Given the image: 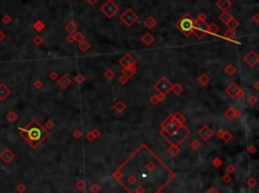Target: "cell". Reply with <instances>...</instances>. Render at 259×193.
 I'll use <instances>...</instances> for the list:
<instances>
[{
    "mask_svg": "<svg viewBox=\"0 0 259 193\" xmlns=\"http://www.w3.org/2000/svg\"><path fill=\"white\" fill-rule=\"evenodd\" d=\"M20 134L25 139L30 142L32 146H35L45 138V131L37 121H32L27 128H19Z\"/></svg>",
    "mask_w": 259,
    "mask_h": 193,
    "instance_id": "obj_1",
    "label": "cell"
},
{
    "mask_svg": "<svg viewBox=\"0 0 259 193\" xmlns=\"http://www.w3.org/2000/svg\"><path fill=\"white\" fill-rule=\"evenodd\" d=\"M194 22L196 21L188 14H186L180 19V21L178 23V27L184 34H186V32L189 34V32H191L194 29Z\"/></svg>",
    "mask_w": 259,
    "mask_h": 193,
    "instance_id": "obj_2",
    "label": "cell"
},
{
    "mask_svg": "<svg viewBox=\"0 0 259 193\" xmlns=\"http://www.w3.org/2000/svg\"><path fill=\"white\" fill-rule=\"evenodd\" d=\"M100 9L102 13L106 15V17L111 18V17H112L117 11H119V6H117V5L115 4V2H114L112 0H108V1H106V3L102 5Z\"/></svg>",
    "mask_w": 259,
    "mask_h": 193,
    "instance_id": "obj_3",
    "label": "cell"
},
{
    "mask_svg": "<svg viewBox=\"0 0 259 193\" xmlns=\"http://www.w3.org/2000/svg\"><path fill=\"white\" fill-rule=\"evenodd\" d=\"M138 18H139V16L131 8H128L120 16V20L128 26H131L135 21H137Z\"/></svg>",
    "mask_w": 259,
    "mask_h": 193,
    "instance_id": "obj_4",
    "label": "cell"
},
{
    "mask_svg": "<svg viewBox=\"0 0 259 193\" xmlns=\"http://www.w3.org/2000/svg\"><path fill=\"white\" fill-rule=\"evenodd\" d=\"M217 6L220 9H222L223 11H227L231 6V1L230 0H218Z\"/></svg>",
    "mask_w": 259,
    "mask_h": 193,
    "instance_id": "obj_5",
    "label": "cell"
},
{
    "mask_svg": "<svg viewBox=\"0 0 259 193\" xmlns=\"http://www.w3.org/2000/svg\"><path fill=\"white\" fill-rule=\"evenodd\" d=\"M144 23L148 29H153V27L157 24V21H156V19L154 18L153 16H148L147 18L145 19Z\"/></svg>",
    "mask_w": 259,
    "mask_h": 193,
    "instance_id": "obj_6",
    "label": "cell"
},
{
    "mask_svg": "<svg viewBox=\"0 0 259 193\" xmlns=\"http://www.w3.org/2000/svg\"><path fill=\"white\" fill-rule=\"evenodd\" d=\"M9 94V90L6 86H4L3 84L0 85V99H4L6 98V96Z\"/></svg>",
    "mask_w": 259,
    "mask_h": 193,
    "instance_id": "obj_7",
    "label": "cell"
},
{
    "mask_svg": "<svg viewBox=\"0 0 259 193\" xmlns=\"http://www.w3.org/2000/svg\"><path fill=\"white\" fill-rule=\"evenodd\" d=\"M232 18H233V17H232V15L228 13L227 11H224V12H223V13H222L221 15H220V19H221L222 21L224 22V23H226V24H227L228 22H229L230 20L232 19Z\"/></svg>",
    "mask_w": 259,
    "mask_h": 193,
    "instance_id": "obj_8",
    "label": "cell"
},
{
    "mask_svg": "<svg viewBox=\"0 0 259 193\" xmlns=\"http://www.w3.org/2000/svg\"><path fill=\"white\" fill-rule=\"evenodd\" d=\"M227 25H228V26H229V29H230L231 30H235L238 26H239V22H238L236 19L232 18V19H231L230 21L227 23Z\"/></svg>",
    "mask_w": 259,
    "mask_h": 193,
    "instance_id": "obj_9",
    "label": "cell"
},
{
    "mask_svg": "<svg viewBox=\"0 0 259 193\" xmlns=\"http://www.w3.org/2000/svg\"><path fill=\"white\" fill-rule=\"evenodd\" d=\"M207 30L212 34H216V32H219V26L216 24V23H211L207 26Z\"/></svg>",
    "mask_w": 259,
    "mask_h": 193,
    "instance_id": "obj_10",
    "label": "cell"
},
{
    "mask_svg": "<svg viewBox=\"0 0 259 193\" xmlns=\"http://www.w3.org/2000/svg\"><path fill=\"white\" fill-rule=\"evenodd\" d=\"M142 40H144V43H146L147 45H150V44H152V43H153L154 37L150 34H146L144 37H142Z\"/></svg>",
    "mask_w": 259,
    "mask_h": 193,
    "instance_id": "obj_11",
    "label": "cell"
},
{
    "mask_svg": "<svg viewBox=\"0 0 259 193\" xmlns=\"http://www.w3.org/2000/svg\"><path fill=\"white\" fill-rule=\"evenodd\" d=\"M66 29H67V30L69 32H75L77 30V25L74 23V22H69V23L67 24V26H66Z\"/></svg>",
    "mask_w": 259,
    "mask_h": 193,
    "instance_id": "obj_12",
    "label": "cell"
},
{
    "mask_svg": "<svg viewBox=\"0 0 259 193\" xmlns=\"http://www.w3.org/2000/svg\"><path fill=\"white\" fill-rule=\"evenodd\" d=\"M80 49H82L83 51H86L87 49H89V44L87 42H85V40H83L80 44Z\"/></svg>",
    "mask_w": 259,
    "mask_h": 193,
    "instance_id": "obj_13",
    "label": "cell"
},
{
    "mask_svg": "<svg viewBox=\"0 0 259 193\" xmlns=\"http://www.w3.org/2000/svg\"><path fill=\"white\" fill-rule=\"evenodd\" d=\"M83 34H80V32H77L76 35H75V40H78V42H81V40H83Z\"/></svg>",
    "mask_w": 259,
    "mask_h": 193,
    "instance_id": "obj_14",
    "label": "cell"
},
{
    "mask_svg": "<svg viewBox=\"0 0 259 193\" xmlns=\"http://www.w3.org/2000/svg\"><path fill=\"white\" fill-rule=\"evenodd\" d=\"M258 17H259V16H258V14H255L254 16H253V20H254L255 22H258V21H259Z\"/></svg>",
    "mask_w": 259,
    "mask_h": 193,
    "instance_id": "obj_15",
    "label": "cell"
},
{
    "mask_svg": "<svg viewBox=\"0 0 259 193\" xmlns=\"http://www.w3.org/2000/svg\"><path fill=\"white\" fill-rule=\"evenodd\" d=\"M97 2V0H88V3L91 5H94Z\"/></svg>",
    "mask_w": 259,
    "mask_h": 193,
    "instance_id": "obj_16",
    "label": "cell"
}]
</instances>
